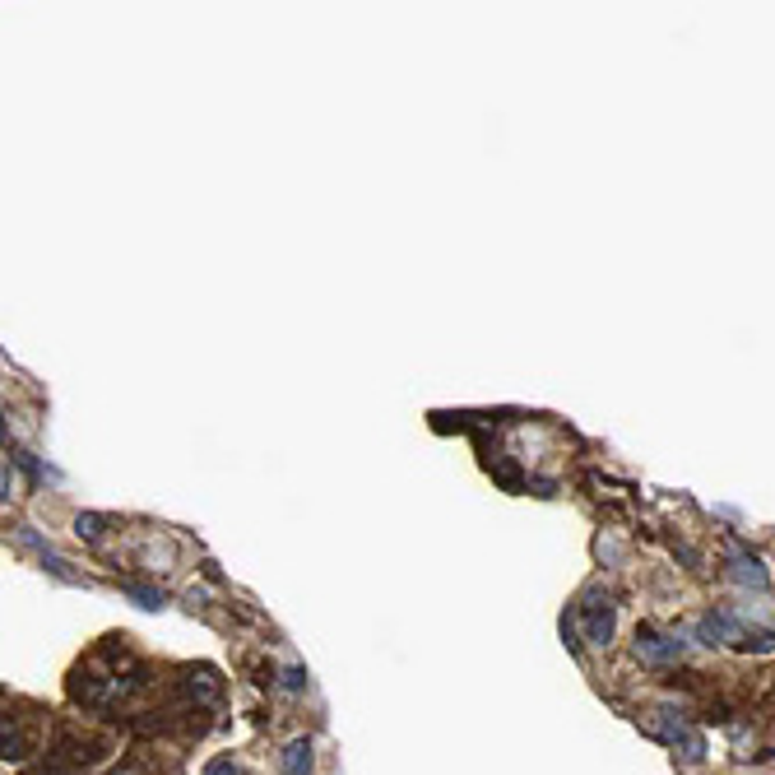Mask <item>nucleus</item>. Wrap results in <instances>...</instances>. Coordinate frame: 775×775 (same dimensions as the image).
<instances>
[{
  "instance_id": "6e6552de",
  "label": "nucleus",
  "mask_w": 775,
  "mask_h": 775,
  "mask_svg": "<svg viewBox=\"0 0 775 775\" xmlns=\"http://www.w3.org/2000/svg\"><path fill=\"white\" fill-rule=\"evenodd\" d=\"M121 590H126V595H130L139 608H162V595H158V590H149V585H135V580H126Z\"/></svg>"
},
{
  "instance_id": "7ed1b4c3",
  "label": "nucleus",
  "mask_w": 775,
  "mask_h": 775,
  "mask_svg": "<svg viewBox=\"0 0 775 775\" xmlns=\"http://www.w3.org/2000/svg\"><path fill=\"white\" fill-rule=\"evenodd\" d=\"M580 622H585V641L595 646H608L613 641V604L608 599H590L580 608Z\"/></svg>"
},
{
  "instance_id": "9d476101",
  "label": "nucleus",
  "mask_w": 775,
  "mask_h": 775,
  "mask_svg": "<svg viewBox=\"0 0 775 775\" xmlns=\"http://www.w3.org/2000/svg\"><path fill=\"white\" fill-rule=\"evenodd\" d=\"M284 692H307V669H302V664L284 669Z\"/></svg>"
},
{
  "instance_id": "0eeeda50",
  "label": "nucleus",
  "mask_w": 775,
  "mask_h": 775,
  "mask_svg": "<svg viewBox=\"0 0 775 775\" xmlns=\"http://www.w3.org/2000/svg\"><path fill=\"white\" fill-rule=\"evenodd\" d=\"M0 753H5V762H19V757H23V734H19L14 715H5V734H0Z\"/></svg>"
},
{
  "instance_id": "f257e3e1",
  "label": "nucleus",
  "mask_w": 775,
  "mask_h": 775,
  "mask_svg": "<svg viewBox=\"0 0 775 775\" xmlns=\"http://www.w3.org/2000/svg\"><path fill=\"white\" fill-rule=\"evenodd\" d=\"M641 729H646L650 738L669 743V747H683L688 762H701V757H706V738H701L696 729H688V720L678 715V711H650V715L641 720Z\"/></svg>"
},
{
  "instance_id": "39448f33",
  "label": "nucleus",
  "mask_w": 775,
  "mask_h": 775,
  "mask_svg": "<svg viewBox=\"0 0 775 775\" xmlns=\"http://www.w3.org/2000/svg\"><path fill=\"white\" fill-rule=\"evenodd\" d=\"M19 544H23V548H33V553L42 557V567L52 571V576H61V580H79L75 571L65 567V557H61V553H52V544H42V538H38L33 529H19Z\"/></svg>"
},
{
  "instance_id": "9b49d317",
  "label": "nucleus",
  "mask_w": 775,
  "mask_h": 775,
  "mask_svg": "<svg viewBox=\"0 0 775 775\" xmlns=\"http://www.w3.org/2000/svg\"><path fill=\"white\" fill-rule=\"evenodd\" d=\"M204 775H238V766H232L228 757H219V762H209V766H204Z\"/></svg>"
},
{
  "instance_id": "f03ea898",
  "label": "nucleus",
  "mask_w": 775,
  "mask_h": 775,
  "mask_svg": "<svg viewBox=\"0 0 775 775\" xmlns=\"http://www.w3.org/2000/svg\"><path fill=\"white\" fill-rule=\"evenodd\" d=\"M683 650H688V641L664 637V631H654V627H637V660L641 664H650V669L678 664V660H683Z\"/></svg>"
},
{
  "instance_id": "20e7f679",
  "label": "nucleus",
  "mask_w": 775,
  "mask_h": 775,
  "mask_svg": "<svg viewBox=\"0 0 775 775\" xmlns=\"http://www.w3.org/2000/svg\"><path fill=\"white\" fill-rule=\"evenodd\" d=\"M729 580L747 585V590H766V585H771L762 557H753V553H734V557H729Z\"/></svg>"
},
{
  "instance_id": "423d86ee",
  "label": "nucleus",
  "mask_w": 775,
  "mask_h": 775,
  "mask_svg": "<svg viewBox=\"0 0 775 775\" xmlns=\"http://www.w3.org/2000/svg\"><path fill=\"white\" fill-rule=\"evenodd\" d=\"M279 771L284 775H312V743L307 738H293L279 757Z\"/></svg>"
},
{
  "instance_id": "1a4fd4ad",
  "label": "nucleus",
  "mask_w": 775,
  "mask_h": 775,
  "mask_svg": "<svg viewBox=\"0 0 775 775\" xmlns=\"http://www.w3.org/2000/svg\"><path fill=\"white\" fill-rule=\"evenodd\" d=\"M103 525H107L103 515H79V521H75V534H79V538H103Z\"/></svg>"
}]
</instances>
